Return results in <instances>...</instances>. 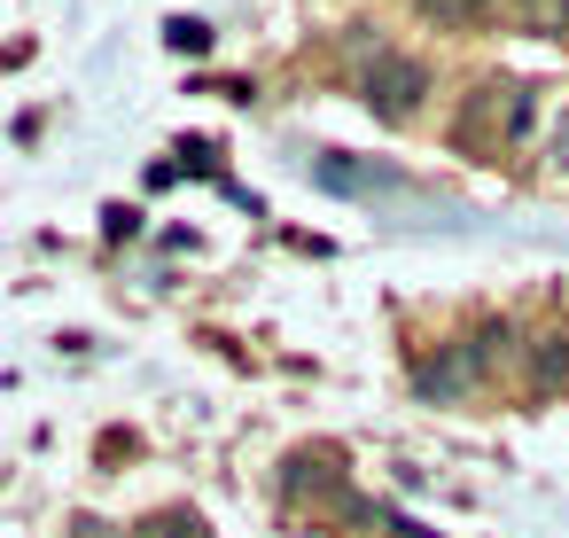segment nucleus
I'll return each mask as SVG.
<instances>
[{"instance_id": "obj_7", "label": "nucleus", "mask_w": 569, "mask_h": 538, "mask_svg": "<svg viewBox=\"0 0 569 538\" xmlns=\"http://www.w3.org/2000/svg\"><path fill=\"white\" fill-rule=\"evenodd\" d=\"M312 172H320L328 188H343V196H359V188H398L390 172H359V165H343V157H320Z\"/></svg>"}, {"instance_id": "obj_10", "label": "nucleus", "mask_w": 569, "mask_h": 538, "mask_svg": "<svg viewBox=\"0 0 569 538\" xmlns=\"http://www.w3.org/2000/svg\"><path fill=\"white\" fill-rule=\"evenodd\" d=\"M522 24L530 32H561L569 24V0H522Z\"/></svg>"}, {"instance_id": "obj_2", "label": "nucleus", "mask_w": 569, "mask_h": 538, "mask_svg": "<svg viewBox=\"0 0 569 538\" xmlns=\"http://www.w3.org/2000/svg\"><path fill=\"white\" fill-rule=\"evenodd\" d=\"M530 110H538V102H530V87H499V79H491V87H476V94H468V110H460L452 141H460L468 157H483V165H491L507 141H522V133H530Z\"/></svg>"}, {"instance_id": "obj_8", "label": "nucleus", "mask_w": 569, "mask_h": 538, "mask_svg": "<svg viewBox=\"0 0 569 538\" xmlns=\"http://www.w3.org/2000/svg\"><path fill=\"white\" fill-rule=\"evenodd\" d=\"M133 538H203V515H196V507H164V515H149Z\"/></svg>"}, {"instance_id": "obj_4", "label": "nucleus", "mask_w": 569, "mask_h": 538, "mask_svg": "<svg viewBox=\"0 0 569 538\" xmlns=\"http://www.w3.org/2000/svg\"><path fill=\"white\" fill-rule=\"evenodd\" d=\"M476 382H483V359H476V343H437L429 359H413V390H421L429 406H460Z\"/></svg>"}, {"instance_id": "obj_9", "label": "nucleus", "mask_w": 569, "mask_h": 538, "mask_svg": "<svg viewBox=\"0 0 569 538\" xmlns=\"http://www.w3.org/2000/svg\"><path fill=\"white\" fill-rule=\"evenodd\" d=\"M164 48H172V56H211V24L172 17V24H164Z\"/></svg>"}, {"instance_id": "obj_6", "label": "nucleus", "mask_w": 569, "mask_h": 538, "mask_svg": "<svg viewBox=\"0 0 569 538\" xmlns=\"http://www.w3.org/2000/svg\"><path fill=\"white\" fill-rule=\"evenodd\" d=\"M413 9H421L437 32H476V24H491L499 0H413Z\"/></svg>"}, {"instance_id": "obj_3", "label": "nucleus", "mask_w": 569, "mask_h": 538, "mask_svg": "<svg viewBox=\"0 0 569 538\" xmlns=\"http://www.w3.org/2000/svg\"><path fill=\"white\" fill-rule=\"evenodd\" d=\"M359 94H367V110H375L382 126H406V118H421V102H429V63H421V56H398V48H375L367 71H359Z\"/></svg>"}, {"instance_id": "obj_11", "label": "nucleus", "mask_w": 569, "mask_h": 538, "mask_svg": "<svg viewBox=\"0 0 569 538\" xmlns=\"http://www.w3.org/2000/svg\"><path fill=\"white\" fill-rule=\"evenodd\" d=\"M71 538H118V530H110L102 515H71Z\"/></svg>"}, {"instance_id": "obj_1", "label": "nucleus", "mask_w": 569, "mask_h": 538, "mask_svg": "<svg viewBox=\"0 0 569 538\" xmlns=\"http://www.w3.org/2000/svg\"><path fill=\"white\" fill-rule=\"evenodd\" d=\"M281 499H289V507H312V515L375 522V507L351 499V476H343V452H336V445H297V452L281 460Z\"/></svg>"}, {"instance_id": "obj_5", "label": "nucleus", "mask_w": 569, "mask_h": 538, "mask_svg": "<svg viewBox=\"0 0 569 538\" xmlns=\"http://www.w3.org/2000/svg\"><path fill=\"white\" fill-rule=\"evenodd\" d=\"M522 367H530V390H538V398L561 390V382H569V328H538V336L522 343Z\"/></svg>"}, {"instance_id": "obj_12", "label": "nucleus", "mask_w": 569, "mask_h": 538, "mask_svg": "<svg viewBox=\"0 0 569 538\" xmlns=\"http://www.w3.org/2000/svg\"><path fill=\"white\" fill-rule=\"evenodd\" d=\"M553 172L569 180V110H561V126H553Z\"/></svg>"}]
</instances>
